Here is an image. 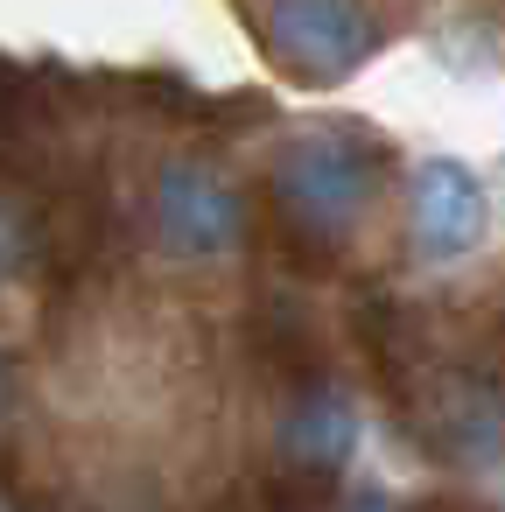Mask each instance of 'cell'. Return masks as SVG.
Here are the masks:
<instances>
[{"mask_svg":"<svg viewBox=\"0 0 505 512\" xmlns=\"http://www.w3.org/2000/svg\"><path fill=\"white\" fill-rule=\"evenodd\" d=\"M0 407H8V365H0Z\"/></svg>","mask_w":505,"mask_h":512,"instance_id":"cell-6","label":"cell"},{"mask_svg":"<svg viewBox=\"0 0 505 512\" xmlns=\"http://www.w3.org/2000/svg\"><path fill=\"white\" fill-rule=\"evenodd\" d=\"M463 386H470V400H477L491 442L505 449V316H498V337H491V372H484V379H463Z\"/></svg>","mask_w":505,"mask_h":512,"instance_id":"cell-5","label":"cell"},{"mask_svg":"<svg viewBox=\"0 0 505 512\" xmlns=\"http://www.w3.org/2000/svg\"><path fill=\"white\" fill-rule=\"evenodd\" d=\"M484 239V190L463 162H421L414 169V253L456 260Z\"/></svg>","mask_w":505,"mask_h":512,"instance_id":"cell-4","label":"cell"},{"mask_svg":"<svg viewBox=\"0 0 505 512\" xmlns=\"http://www.w3.org/2000/svg\"><path fill=\"white\" fill-rule=\"evenodd\" d=\"M155 239L176 260H211L246 239V204L211 162H169L155 176Z\"/></svg>","mask_w":505,"mask_h":512,"instance_id":"cell-3","label":"cell"},{"mask_svg":"<svg viewBox=\"0 0 505 512\" xmlns=\"http://www.w3.org/2000/svg\"><path fill=\"white\" fill-rule=\"evenodd\" d=\"M253 29L267 57L302 85H337L379 50V22L365 15V0H260Z\"/></svg>","mask_w":505,"mask_h":512,"instance_id":"cell-2","label":"cell"},{"mask_svg":"<svg viewBox=\"0 0 505 512\" xmlns=\"http://www.w3.org/2000/svg\"><path fill=\"white\" fill-rule=\"evenodd\" d=\"M386 176H393V155L379 134H365L351 120H323L260 183V239L274 246V260L288 274L330 281L344 267L351 225L379 204Z\"/></svg>","mask_w":505,"mask_h":512,"instance_id":"cell-1","label":"cell"}]
</instances>
